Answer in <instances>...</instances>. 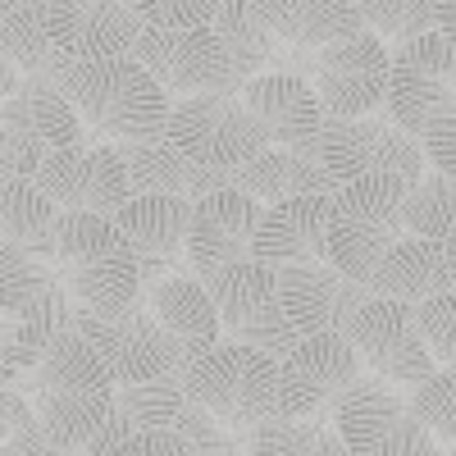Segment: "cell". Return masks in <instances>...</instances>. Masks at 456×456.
<instances>
[{
  "label": "cell",
  "instance_id": "cell-1",
  "mask_svg": "<svg viewBox=\"0 0 456 456\" xmlns=\"http://www.w3.org/2000/svg\"><path fill=\"white\" fill-rule=\"evenodd\" d=\"M14 388L28 397L37 429L69 456L87 447V438L96 434L114 402V379L105 361L73 333V324L51 338V347L37 356L28 374L14 379Z\"/></svg>",
  "mask_w": 456,
  "mask_h": 456
},
{
  "label": "cell",
  "instance_id": "cell-2",
  "mask_svg": "<svg viewBox=\"0 0 456 456\" xmlns=\"http://www.w3.org/2000/svg\"><path fill=\"white\" fill-rule=\"evenodd\" d=\"M60 96L73 105L83 128L105 133L110 142H142L160 137L169 119V96L133 55H105V60H64L55 69Z\"/></svg>",
  "mask_w": 456,
  "mask_h": 456
},
{
  "label": "cell",
  "instance_id": "cell-3",
  "mask_svg": "<svg viewBox=\"0 0 456 456\" xmlns=\"http://www.w3.org/2000/svg\"><path fill=\"white\" fill-rule=\"evenodd\" d=\"M402 192L406 183L393 174H361L333 192L329 233H324V265L352 283H370L374 265L384 260L402 238Z\"/></svg>",
  "mask_w": 456,
  "mask_h": 456
},
{
  "label": "cell",
  "instance_id": "cell-4",
  "mask_svg": "<svg viewBox=\"0 0 456 456\" xmlns=\"http://www.w3.org/2000/svg\"><path fill=\"white\" fill-rule=\"evenodd\" d=\"M178 384L187 402L210 411L233 434H247L251 425L279 415V361L242 347V342L219 338L215 347H206L178 370Z\"/></svg>",
  "mask_w": 456,
  "mask_h": 456
},
{
  "label": "cell",
  "instance_id": "cell-5",
  "mask_svg": "<svg viewBox=\"0 0 456 456\" xmlns=\"http://www.w3.org/2000/svg\"><path fill=\"white\" fill-rule=\"evenodd\" d=\"M384 110L415 142L434 124L456 119V55L447 32H420L411 42L388 46Z\"/></svg>",
  "mask_w": 456,
  "mask_h": 456
},
{
  "label": "cell",
  "instance_id": "cell-6",
  "mask_svg": "<svg viewBox=\"0 0 456 456\" xmlns=\"http://www.w3.org/2000/svg\"><path fill=\"white\" fill-rule=\"evenodd\" d=\"M187 165L201 169H238L242 160H251L256 151H265V133L256 128V119L247 114V105L238 101V87H219V92H201L169 105V119L160 133Z\"/></svg>",
  "mask_w": 456,
  "mask_h": 456
},
{
  "label": "cell",
  "instance_id": "cell-7",
  "mask_svg": "<svg viewBox=\"0 0 456 456\" xmlns=\"http://www.w3.org/2000/svg\"><path fill=\"white\" fill-rule=\"evenodd\" d=\"M333 429L347 456H447V447L415 420L402 388L356 379L333 406Z\"/></svg>",
  "mask_w": 456,
  "mask_h": 456
},
{
  "label": "cell",
  "instance_id": "cell-8",
  "mask_svg": "<svg viewBox=\"0 0 456 456\" xmlns=\"http://www.w3.org/2000/svg\"><path fill=\"white\" fill-rule=\"evenodd\" d=\"M315 165L342 187L361 174H393L402 183H415L429 165L425 151L411 133H402L388 114H361V119H324L320 137L311 146Z\"/></svg>",
  "mask_w": 456,
  "mask_h": 456
},
{
  "label": "cell",
  "instance_id": "cell-9",
  "mask_svg": "<svg viewBox=\"0 0 456 456\" xmlns=\"http://www.w3.org/2000/svg\"><path fill=\"white\" fill-rule=\"evenodd\" d=\"M201 288L210 292V306L219 315V338L224 342H242V347L265 352L274 361H283L292 352L297 333L288 329V315L279 306L274 270H265V265H256V260H238L233 270L215 274Z\"/></svg>",
  "mask_w": 456,
  "mask_h": 456
},
{
  "label": "cell",
  "instance_id": "cell-10",
  "mask_svg": "<svg viewBox=\"0 0 456 456\" xmlns=\"http://www.w3.org/2000/svg\"><path fill=\"white\" fill-rule=\"evenodd\" d=\"M73 333L105 361L114 388L119 384H142V379H160V374H178L183 356L169 342V333L156 324V315L146 311V301L137 297L128 311L96 320L87 311L73 306Z\"/></svg>",
  "mask_w": 456,
  "mask_h": 456
},
{
  "label": "cell",
  "instance_id": "cell-11",
  "mask_svg": "<svg viewBox=\"0 0 456 456\" xmlns=\"http://www.w3.org/2000/svg\"><path fill=\"white\" fill-rule=\"evenodd\" d=\"M169 101H187L219 87H242L228 69L219 37L206 28H142L128 51Z\"/></svg>",
  "mask_w": 456,
  "mask_h": 456
},
{
  "label": "cell",
  "instance_id": "cell-12",
  "mask_svg": "<svg viewBox=\"0 0 456 456\" xmlns=\"http://www.w3.org/2000/svg\"><path fill=\"white\" fill-rule=\"evenodd\" d=\"M306 83L324 110V119H361L384 105L388 83V46L374 32H352L324 46L306 64Z\"/></svg>",
  "mask_w": 456,
  "mask_h": 456
},
{
  "label": "cell",
  "instance_id": "cell-13",
  "mask_svg": "<svg viewBox=\"0 0 456 456\" xmlns=\"http://www.w3.org/2000/svg\"><path fill=\"white\" fill-rule=\"evenodd\" d=\"M361 379V361L342 333L297 338L279 361V415L292 420H333L338 397Z\"/></svg>",
  "mask_w": 456,
  "mask_h": 456
},
{
  "label": "cell",
  "instance_id": "cell-14",
  "mask_svg": "<svg viewBox=\"0 0 456 456\" xmlns=\"http://www.w3.org/2000/svg\"><path fill=\"white\" fill-rule=\"evenodd\" d=\"M342 338L352 342L361 370H370V379H384L393 388H411L438 370L425 352L420 333H415V324H411V306H402V301L370 292Z\"/></svg>",
  "mask_w": 456,
  "mask_h": 456
},
{
  "label": "cell",
  "instance_id": "cell-15",
  "mask_svg": "<svg viewBox=\"0 0 456 456\" xmlns=\"http://www.w3.org/2000/svg\"><path fill=\"white\" fill-rule=\"evenodd\" d=\"M37 28L60 60H105L128 55L142 23L124 0H28Z\"/></svg>",
  "mask_w": 456,
  "mask_h": 456
},
{
  "label": "cell",
  "instance_id": "cell-16",
  "mask_svg": "<svg viewBox=\"0 0 456 456\" xmlns=\"http://www.w3.org/2000/svg\"><path fill=\"white\" fill-rule=\"evenodd\" d=\"M260 219V201H251L238 187H219L192 201L187 210V238H183V265L197 283H210L215 274L233 270L238 260H251V228Z\"/></svg>",
  "mask_w": 456,
  "mask_h": 456
},
{
  "label": "cell",
  "instance_id": "cell-17",
  "mask_svg": "<svg viewBox=\"0 0 456 456\" xmlns=\"http://www.w3.org/2000/svg\"><path fill=\"white\" fill-rule=\"evenodd\" d=\"M32 183L42 187L60 210H87V215H105V219L133 197L128 174H124L110 142L51 151V156L37 165Z\"/></svg>",
  "mask_w": 456,
  "mask_h": 456
},
{
  "label": "cell",
  "instance_id": "cell-18",
  "mask_svg": "<svg viewBox=\"0 0 456 456\" xmlns=\"http://www.w3.org/2000/svg\"><path fill=\"white\" fill-rule=\"evenodd\" d=\"M187 197H165V192H146L128 197L119 210L110 215V224L119 228V238L128 256L137 260V279L142 288L174 279L183 265V238H187Z\"/></svg>",
  "mask_w": 456,
  "mask_h": 456
},
{
  "label": "cell",
  "instance_id": "cell-19",
  "mask_svg": "<svg viewBox=\"0 0 456 456\" xmlns=\"http://www.w3.org/2000/svg\"><path fill=\"white\" fill-rule=\"evenodd\" d=\"M274 292H279V306L288 315V329L297 338L347 333L352 315L370 297L365 283L342 279L333 265H288V270H274Z\"/></svg>",
  "mask_w": 456,
  "mask_h": 456
},
{
  "label": "cell",
  "instance_id": "cell-20",
  "mask_svg": "<svg viewBox=\"0 0 456 456\" xmlns=\"http://www.w3.org/2000/svg\"><path fill=\"white\" fill-rule=\"evenodd\" d=\"M333 192H297L274 206H260L251 228V260L265 270L288 265H324V233H329Z\"/></svg>",
  "mask_w": 456,
  "mask_h": 456
},
{
  "label": "cell",
  "instance_id": "cell-21",
  "mask_svg": "<svg viewBox=\"0 0 456 456\" xmlns=\"http://www.w3.org/2000/svg\"><path fill=\"white\" fill-rule=\"evenodd\" d=\"M238 101L247 105V114L256 119V128L265 133L270 146H283V151H306L320 137V124H324V110L311 92L306 78L297 73H256L238 87Z\"/></svg>",
  "mask_w": 456,
  "mask_h": 456
},
{
  "label": "cell",
  "instance_id": "cell-22",
  "mask_svg": "<svg viewBox=\"0 0 456 456\" xmlns=\"http://www.w3.org/2000/svg\"><path fill=\"white\" fill-rule=\"evenodd\" d=\"M0 315L5 320H69L73 315L55 256L0 242Z\"/></svg>",
  "mask_w": 456,
  "mask_h": 456
},
{
  "label": "cell",
  "instance_id": "cell-23",
  "mask_svg": "<svg viewBox=\"0 0 456 456\" xmlns=\"http://www.w3.org/2000/svg\"><path fill=\"white\" fill-rule=\"evenodd\" d=\"M456 279V260H452V242H429V238H402L384 260L374 265L370 274V292L415 306V301H429L438 292H452Z\"/></svg>",
  "mask_w": 456,
  "mask_h": 456
},
{
  "label": "cell",
  "instance_id": "cell-24",
  "mask_svg": "<svg viewBox=\"0 0 456 456\" xmlns=\"http://www.w3.org/2000/svg\"><path fill=\"white\" fill-rule=\"evenodd\" d=\"M142 301H146V311L156 315V324L169 333L183 365L219 342V315L210 306V292L192 274H174V279L142 288Z\"/></svg>",
  "mask_w": 456,
  "mask_h": 456
},
{
  "label": "cell",
  "instance_id": "cell-25",
  "mask_svg": "<svg viewBox=\"0 0 456 456\" xmlns=\"http://www.w3.org/2000/svg\"><path fill=\"white\" fill-rule=\"evenodd\" d=\"M60 283H64V297L73 301L78 311L96 315V320H110L128 311L133 301L142 297V279H137V260L128 256V247H110L101 256H87V260H73V265H60Z\"/></svg>",
  "mask_w": 456,
  "mask_h": 456
},
{
  "label": "cell",
  "instance_id": "cell-26",
  "mask_svg": "<svg viewBox=\"0 0 456 456\" xmlns=\"http://www.w3.org/2000/svg\"><path fill=\"white\" fill-rule=\"evenodd\" d=\"M256 5H260L279 46L306 51V55H315V51L365 28L347 0H256Z\"/></svg>",
  "mask_w": 456,
  "mask_h": 456
},
{
  "label": "cell",
  "instance_id": "cell-27",
  "mask_svg": "<svg viewBox=\"0 0 456 456\" xmlns=\"http://www.w3.org/2000/svg\"><path fill=\"white\" fill-rule=\"evenodd\" d=\"M228 187H238V192H247L260 206H274L297 192H338V183L315 165V156L283 151V146H265L238 169H228Z\"/></svg>",
  "mask_w": 456,
  "mask_h": 456
},
{
  "label": "cell",
  "instance_id": "cell-28",
  "mask_svg": "<svg viewBox=\"0 0 456 456\" xmlns=\"http://www.w3.org/2000/svg\"><path fill=\"white\" fill-rule=\"evenodd\" d=\"M210 32L219 37V46L228 55V69H233L238 83L274 69L279 42H274V32H270V23H265L256 0H219L215 19H210Z\"/></svg>",
  "mask_w": 456,
  "mask_h": 456
},
{
  "label": "cell",
  "instance_id": "cell-29",
  "mask_svg": "<svg viewBox=\"0 0 456 456\" xmlns=\"http://www.w3.org/2000/svg\"><path fill=\"white\" fill-rule=\"evenodd\" d=\"M55 219L60 206L32 178L0 183V242L55 256Z\"/></svg>",
  "mask_w": 456,
  "mask_h": 456
},
{
  "label": "cell",
  "instance_id": "cell-30",
  "mask_svg": "<svg viewBox=\"0 0 456 456\" xmlns=\"http://www.w3.org/2000/svg\"><path fill=\"white\" fill-rule=\"evenodd\" d=\"M247 456H347L333 420H292V415H270L242 434Z\"/></svg>",
  "mask_w": 456,
  "mask_h": 456
},
{
  "label": "cell",
  "instance_id": "cell-31",
  "mask_svg": "<svg viewBox=\"0 0 456 456\" xmlns=\"http://www.w3.org/2000/svg\"><path fill=\"white\" fill-rule=\"evenodd\" d=\"M114 156H119L133 197L146 192H165V197H183L187 192V165L165 137H142V142H110Z\"/></svg>",
  "mask_w": 456,
  "mask_h": 456
},
{
  "label": "cell",
  "instance_id": "cell-32",
  "mask_svg": "<svg viewBox=\"0 0 456 456\" xmlns=\"http://www.w3.org/2000/svg\"><path fill=\"white\" fill-rule=\"evenodd\" d=\"M452 219H456V187L452 174L425 169L402 192V228L406 238H429V242H452Z\"/></svg>",
  "mask_w": 456,
  "mask_h": 456
},
{
  "label": "cell",
  "instance_id": "cell-33",
  "mask_svg": "<svg viewBox=\"0 0 456 456\" xmlns=\"http://www.w3.org/2000/svg\"><path fill=\"white\" fill-rule=\"evenodd\" d=\"M183 406H187V393L178 384V374H160V379H142V384H119L114 388V411L124 415V425L133 434L174 429Z\"/></svg>",
  "mask_w": 456,
  "mask_h": 456
},
{
  "label": "cell",
  "instance_id": "cell-34",
  "mask_svg": "<svg viewBox=\"0 0 456 456\" xmlns=\"http://www.w3.org/2000/svg\"><path fill=\"white\" fill-rule=\"evenodd\" d=\"M19 101H23V110H28L37 137L46 142V156H51V151H64V146H87L83 119L73 114V105L60 96V87H55L51 78H23Z\"/></svg>",
  "mask_w": 456,
  "mask_h": 456
},
{
  "label": "cell",
  "instance_id": "cell-35",
  "mask_svg": "<svg viewBox=\"0 0 456 456\" xmlns=\"http://www.w3.org/2000/svg\"><path fill=\"white\" fill-rule=\"evenodd\" d=\"M0 51H5V60L23 73V78H55V69L64 64L51 42H46V32L37 28L32 10H14L5 23H0Z\"/></svg>",
  "mask_w": 456,
  "mask_h": 456
},
{
  "label": "cell",
  "instance_id": "cell-36",
  "mask_svg": "<svg viewBox=\"0 0 456 456\" xmlns=\"http://www.w3.org/2000/svg\"><path fill=\"white\" fill-rule=\"evenodd\" d=\"M411 415L420 420L443 447L456 438V374L452 370H434L429 379H420V384L402 388Z\"/></svg>",
  "mask_w": 456,
  "mask_h": 456
},
{
  "label": "cell",
  "instance_id": "cell-37",
  "mask_svg": "<svg viewBox=\"0 0 456 456\" xmlns=\"http://www.w3.org/2000/svg\"><path fill=\"white\" fill-rule=\"evenodd\" d=\"M361 23L365 32H374L379 42H411L420 32H438L434 28V5L429 0H361Z\"/></svg>",
  "mask_w": 456,
  "mask_h": 456
},
{
  "label": "cell",
  "instance_id": "cell-38",
  "mask_svg": "<svg viewBox=\"0 0 456 456\" xmlns=\"http://www.w3.org/2000/svg\"><path fill=\"white\" fill-rule=\"evenodd\" d=\"M0 160H5L10 178H32L37 165L46 160V142L37 137L19 92L10 101H0Z\"/></svg>",
  "mask_w": 456,
  "mask_h": 456
},
{
  "label": "cell",
  "instance_id": "cell-39",
  "mask_svg": "<svg viewBox=\"0 0 456 456\" xmlns=\"http://www.w3.org/2000/svg\"><path fill=\"white\" fill-rule=\"evenodd\" d=\"M411 324L420 333L429 361L438 370H452V361H456V292H438L429 301H415Z\"/></svg>",
  "mask_w": 456,
  "mask_h": 456
},
{
  "label": "cell",
  "instance_id": "cell-40",
  "mask_svg": "<svg viewBox=\"0 0 456 456\" xmlns=\"http://www.w3.org/2000/svg\"><path fill=\"white\" fill-rule=\"evenodd\" d=\"M174 434L183 438V456H247L242 434H233L228 425H219L210 411H201L197 402H187Z\"/></svg>",
  "mask_w": 456,
  "mask_h": 456
},
{
  "label": "cell",
  "instance_id": "cell-41",
  "mask_svg": "<svg viewBox=\"0 0 456 456\" xmlns=\"http://www.w3.org/2000/svg\"><path fill=\"white\" fill-rule=\"evenodd\" d=\"M142 28H206L219 0H124Z\"/></svg>",
  "mask_w": 456,
  "mask_h": 456
},
{
  "label": "cell",
  "instance_id": "cell-42",
  "mask_svg": "<svg viewBox=\"0 0 456 456\" xmlns=\"http://www.w3.org/2000/svg\"><path fill=\"white\" fill-rule=\"evenodd\" d=\"M110 456H183V438L174 429H151V434L124 438Z\"/></svg>",
  "mask_w": 456,
  "mask_h": 456
},
{
  "label": "cell",
  "instance_id": "cell-43",
  "mask_svg": "<svg viewBox=\"0 0 456 456\" xmlns=\"http://www.w3.org/2000/svg\"><path fill=\"white\" fill-rule=\"evenodd\" d=\"M32 425H37V415H32L28 397L14 384H0V443L23 434V429H32Z\"/></svg>",
  "mask_w": 456,
  "mask_h": 456
},
{
  "label": "cell",
  "instance_id": "cell-44",
  "mask_svg": "<svg viewBox=\"0 0 456 456\" xmlns=\"http://www.w3.org/2000/svg\"><path fill=\"white\" fill-rule=\"evenodd\" d=\"M0 456H64L42 429H23V434H14V438H5L0 443Z\"/></svg>",
  "mask_w": 456,
  "mask_h": 456
},
{
  "label": "cell",
  "instance_id": "cell-45",
  "mask_svg": "<svg viewBox=\"0 0 456 456\" xmlns=\"http://www.w3.org/2000/svg\"><path fill=\"white\" fill-rule=\"evenodd\" d=\"M19 87H23V73L5 60V51H0V101H10Z\"/></svg>",
  "mask_w": 456,
  "mask_h": 456
},
{
  "label": "cell",
  "instance_id": "cell-46",
  "mask_svg": "<svg viewBox=\"0 0 456 456\" xmlns=\"http://www.w3.org/2000/svg\"><path fill=\"white\" fill-rule=\"evenodd\" d=\"M429 5H434V28L452 37V0H429Z\"/></svg>",
  "mask_w": 456,
  "mask_h": 456
},
{
  "label": "cell",
  "instance_id": "cell-47",
  "mask_svg": "<svg viewBox=\"0 0 456 456\" xmlns=\"http://www.w3.org/2000/svg\"><path fill=\"white\" fill-rule=\"evenodd\" d=\"M23 5H28V0H0V23H5L14 10H23Z\"/></svg>",
  "mask_w": 456,
  "mask_h": 456
},
{
  "label": "cell",
  "instance_id": "cell-48",
  "mask_svg": "<svg viewBox=\"0 0 456 456\" xmlns=\"http://www.w3.org/2000/svg\"><path fill=\"white\" fill-rule=\"evenodd\" d=\"M0 183H10V169H5V160H0Z\"/></svg>",
  "mask_w": 456,
  "mask_h": 456
},
{
  "label": "cell",
  "instance_id": "cell-49",
  "mask_svg": "<svg viewBox=\"0 0 456 456\" xmlns=\"http://www.w3.org/2000/svg\"><path fill=\"white\" fill-rule=\"evenodd\" d=\"M347 5H352V10H361V0H347Z\"/></svg>",
  "mask_w": 456,
  "mask_h": 456
},
{
  "label": "cell",
  "instance_id": "cell-50",
  "mask_svg": "<svg viewBox=\"0 0 456 456\" xmlns=\"http://www.w3.org/2000/svg\"><path fill=\"white\" fill-rule=\"evenodd\" d=\"M64 456H69V452H64Z\"/></svg>",
  "mask_w": 456,
  "mask_h": 456
}]
</instances>
